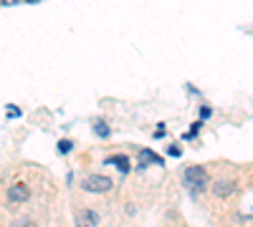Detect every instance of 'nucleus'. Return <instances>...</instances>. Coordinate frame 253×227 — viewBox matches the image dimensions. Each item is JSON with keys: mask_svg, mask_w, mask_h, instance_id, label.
Masks as SVG:
<instances>
[{"mask_svg": "<svg viewBox=\"0 0 253 227\" xmlns=\"http://www.w3.org/2000/svg\"><path fill=\"white\" fill-rule=\"evenodd\" d=\"M182 177H185V187L193 192V195H198L205 184H208V174H205L203 167H198V164H195V167H187Z\"/></svg>", "mask_w": 253, "mask_h": 227, "instance_id": "1", "label": "nucleus"}, {"mask_svg": "<svg viewBox=\"0 0 253 227\" xmlns=\"http://www.w3.org/2000/svg\"><path fill=\"white\" fill-rule=\"evenodd\" d=\"M112 179L109 177H101V174H91L86 179H81V187L86 192H109L112 190Z\"/></svg>", "mask_w": 253, "mask_h": 227, "instance_id": "2", "label": "nucleus"}, {"mask_svg": "<svg viewBox=\"0 0 253 227\" xmlns=\"http://www.w3.org/2000/svg\"><path fill=\"white\" fill-rule=\"evenodd\" d=\"M99 225V215L94 210H81L76 217V227H96Z\"/></svg>", "mask_w": 253, "mask_h": 227, "instance_id": "3", "label": "nucleus"}, {"mask_svg": "<svg viewBox=\"0 0 253 227\" xmlns=\"http://www.w3.org/2000/svg\"><path fill=\"white\" fill-rule=\"evenodd\" d=\"M28 197H31V192H28L26 184H13V187L8 190V199L10 202H26Z\"/></svg>", "mask_w": 253, "mask_h": 227, "instance_id": "4", "label": "nucleus"}, {"mask_svg": "<svg viewBox=\"0 0 253 227\" xmlns=\"http://www.w3.org/2000/svg\"><path fill=\"white\" fill-rule=\"evenodd\" d=\"M213 192H215L218 197H228V195H233V192H236V182H233V179H220V182H215V184H213Z\"/></svg>", "mask_w": 253, "mask_h": 227, "instance_id": "5", "label": "nucleus"}, {"mask_svg": "<svg viewBox=\"0 0 253 227\" xmlns=\"http://www.w3.org/2000/svg\"><path fill=\"white\" fill-rule=\"evenodd\" d=\"M107 164H114V167L119 169V172H129V167H132V164H129V159H126V157H122V154H114V157H109L107 159Z\"/></svg>", "mask_w": 253, "mask_h": 227, "instance_id": "6", "label": "nucleus"}, {"mask_svg": "<svg viewBox=\"0 0 253 227\" xmlns=\"http://www.w3.org/2000/svg\"><path fill=\"white\" fill-rule=\"evenodd\" d=\"M139 162H142V164H162L160 154H155V152H150V149H142V152H139Z\"/></svg>", "mask_w": 253, "mask_h": 227, "instance_id": "7", "label": "nucleus"}, {"mask_svg": "<svg viewBox=\"0 0 253 227\" xmlns=\"http://www.w3.org/2000/svg\"><path fill=\"white\" fill-rule=\"evenodd\" d=\"M94 131H96L101 139H107V136H109V127L104 124V119H96V121H94Z\"/></svg>", "mask_w": 253, "mask_h": 227, "instance_id": "8", "label": "nucleus"}, {"mask_svg": "<svg viewBox=\"0 0 253 227\" xmlns=\"http://www.w3.org/2000/svg\"><path fill=\"white\" fill-rule=\"evenodd\" d=\"M71 147H74V144H71L69 139H63V141H58V152H61V154H66V152H69Z\"/></svg>", "mask_w": 253, "mask_h": 227, "instance_id": "9", "label": "nucleus"}, {"mask_svg": "<svg viewBox=\"0 0 253 227\" xmlns=\"http://www.w3.org/2000/svg\"><path fill=\"white\" fill-rule=\"evenodd\" d=\"M15 227H36V225H33L28 217H23V220H18V225H15Z\"/></svg>", "mask_w": 253, "mask_h": 227, "instance_id": "10", "label": "nucleus"}, {"mask_svg": "<svg viewBox=\"0 0 253 227\" xmlns=\"http://www.w3.org/2000/svg\"><path fill=\"white\" fill-rule=\"evenodd\" d=\"M5 111H8V116H20V109L18 106H8Z\"/></svg>", "mask_w": 253, "mask_h": 227, "instance_id": "11", "label": "nucleus"}, {"mask_svg": "<svg viewBox=\"0 0 253 227\" xmlns=\"http://www.w3.org/2000/svg\"><path fill=\"white\" fill-rule=\"evenodd\" d=\"M167 154H170V157H180V147H172V144H170V149H167Z\"/></svg>", "mask_w": 253, "mask_h": 227, "instance_id": "12", "label": "nucleus"}, {"mask_svg": "<svg viewBox=\"0 0 253 227\" xmlns=\"http://www.w3.org/2000/svg\"><path fill=\"white\" fill-rule=\"evenodd\" d=\"M200 116L208 119V116H210V106H203V109H200ZM203 119H200V121H203Z\"/></svg>", "mask_w": 253, "mask_h": 227, "instance_id": "13", "label": "nucleus"}, {"mask_svg": "<svg viewBox=\"0 0 253 227\" xmlns=\"http://www.w3.org/2000/svg\"><path fill=\"white\" fill-rule=\"evenodd\" d=\"M3 5H13V3H18V0H0Z\"/></svg>", "mask_w": 253, "mask_h": 227, "instance_id": "14", "label": "nucleus"}]
</instances>
